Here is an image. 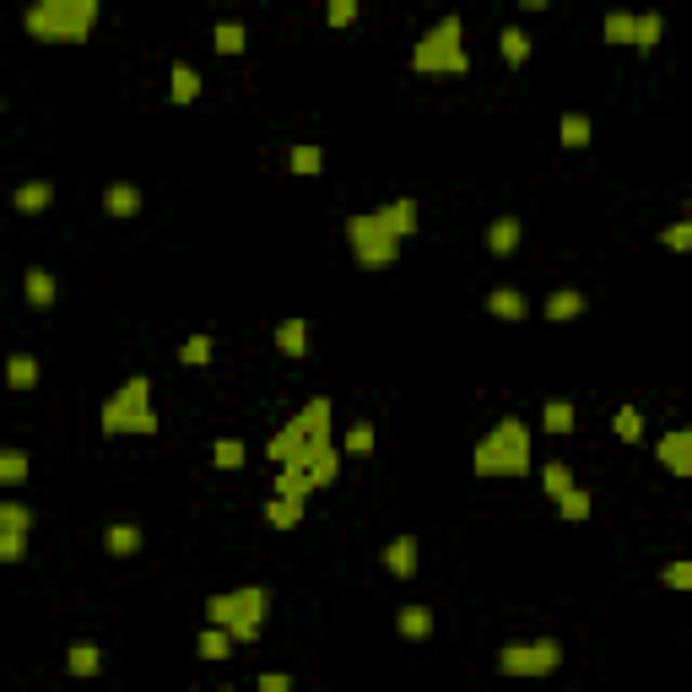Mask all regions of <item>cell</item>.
<instances>
[{
  "mask_svg": "<svg viewBox=\"0 0 692 692\" xmlns=\"http://www.w3.org/2000/svg\"><path fill=\"white\" fill-rule=\"evenodd\" d=\"M557 141H563L568 152L590 146V114H563V119H557Z\"/></svg>",
  "mask_w": 692,
  "mask_h": 692,
  "instance_id": "obj_27",
  "label": "cell"
},
{
  "mask_svg": "<svg viewBox=\"0 0 692 692\" xmlns=\"http://www.w3.org/2000/svg\"><path fill=\"white\" fill-rule=\"evenodd\" d=\"M611 428H617L622 444H638V438H644V417H638V406H622L617 417H611Z\"/></svg>",
  "mask_w": 692,
  "mask_h": 692,
  "instance_id": "obj_38",
  "label": "cell"
},
{
  "mask_svg": "<svg viewBox=\"0 0 692 692\" xmlns=\"http://www.w3.org/2000/svg\"><path fill=\"white\" fill-rule=\"evenodd\" d=\"M6 379H11V390H33V384H38V357H28V352H11Z\"/></svg>",
  "mask_w": 692,
  "mask_h": 692,
  "instance_id": "obj_32",
  "label": "cell"
},
{
  "mask_svg": "<svg viewBox=\"0 0 692 692\" xmlns=\"http://www.w3.org/2000/svg\"><path fill=\"white\" fill-rule=\"evenodd\" d=\"M141 541H146V536H141L136 519H114V525L103 530V547H109V557H136Z\"/></svg>",
  "mask_w": 692,
  "mask_h": 692,
  "instance_id": "obj_14",
  "label": "cell"
},
{
  "mask_svg": "<svg viewBox=\"0 0 692 692\" xmlns=\"http://www.w3.org/2000/svg\"><path fill=\"white\" fill-rule=\"evenodd\" d=\"M417 536H395L390 541V547H384V568H390V574L395 579H411V574H417Z\"/></svg>",
  "mask_w": 692,
  "mask_h": 692,
  "instance_id": "obj_16",
  "label": "cell"
},
{
  "mask_svg": "<svg viewBox=\"0 0 692 692\" xmlns=\"http://www.w3.org/2000/svg\"><path fill=\"white\" fill-rule=\"evenodd\" d=\"M195 98H201V71L179 60L168 71V103H179V109H184V103H195Z\"/></svg>",
  "mask_w": 692,
  "mask_h": 692,
  "instance_id": "obj_17",
  "label": "cell"
},
{
  "mask_svg": "<svg viewBox=\"0 0 692 692\" xmlns=\"http://www.w3.org/2000/svg\"><path fill=\"white\" fill-rule=\"evenodd\" d=\"M660 584H665V590H692V557H682V563H665L660 568Z\"/></svg>",
  "mask_w": 692,
  "mask_h": 692,
  "instance_id": "obj_41",
  "label": "cell"
},
{
  "mask_svg": "<svg viewBox=\"0 0 692 692\" xmlns=\"http://www.w3.org/2000/svg\"><path fill=\"white\" fill-rule=\"evenodd\" d=\"M244 460H249L244 438H217V444H211V465H217V471H244Z\"/></svg>",
  "mask_w": 692,
  "mask_h": 692,
  "instance_id": "obj_26",
  "label": "cell"
},
{
  "mask_svg": "<svg viewBox=\"0 0 692 692\" xmlns=\"http://www.w3.org/2000/svg\"><path fill=\"white\" fill-rule=\"evenodd\" d=\"M0 530H33V509L28 503H0Z\"/></svg>",
  "mask_w": 692,
  "mask_h": 692,
  "instance_id": "obj_42",
  "label": "cell"
},
{
  "mask_svg": "<svg viewBox=\"0 0 692 692\" xmlns=\"http://www.w3.org/2000/svg\"><path fill=\"white\" fill-rule=\"evenodd\" d=\"M471 471L492 476V482H509V476L530 471V428L519 417H498L492 433H482V444L471 449Z\"/></svg>",
  "mask_w": 692,
  "mask_h": 692,
  "instance_id": "obj_4",
  "label": "cell"
},
{
  "mask_svg": "<svg viewBox=\"0 0 692 692\" xmlns=\"http://www.w3.org/2000/svg\"><path fill=\"white\" fill-rule=\"evenodd\" d=\"M206 617L217 622V628H228L238 644H255L265 617H271V590L265 584H244V590H222L206 601Z\"/></svg>",
  "mask_w": 692,
  "mask_h": 692,
  "instance_id": "obj_7",
  "label": "cell"
},
{
  "mask_svg": "<svg viewBox=\"0 0 692 692\" xmlns=\"http://www.w3.org/2000/svg\"><path fill=\"white\" fill-rule=\"evenodd\" d=\"M28 552V530H0V563H22Z\"/></svg>",
  "mask_w": 692,
  "mask_h": 692,
  "instance_id": "obj_43",
  "label": "cell"
},
{
  "mask_svg": "<svg viewBox=\"0 0 692 692\" xmlns=\"http://www.w3.org/2000/svg\"><path fill=\"white\" fill-rule=\"evenodd\" d=\"M233 644H238V638H233L228 628H217V622H211V628L201 633V655H206V660H228Z\"/></svg>",
  "mask_w": 692,
  "mask_h": 692,
  "instance_id": "obj_34",
  "label": "cell"
},
{
  "mask_svg": "<svg viewBox=\"0 0 692 692\" xmlns=\"http://www.w3.org/2000/svg\"><path fill=\"white\" fill-rule=\"evenodd\" d=\"M28 482V449H0V487Z\"/></svg>",
  "mask_w": 692,
  "mask_h": 692,
  "instance_id": "obj_31",
  "label": "cell"
},
{
  "mask_svg": "<svg viewBox=\"0 0 692 692\" xmlns=\"http://www.w3.org/2000/svg\"><path fill=\"white\" fill-rule=\"evenodd\" d=\"M309 341H314L309 319L292 314V319H282V325H276V352H282V357H309V352H314Z\"/></svg>",
  "mask_w": 692,
  "mask_h": 692,
  "instance_id": "obj_11",
  "label": "cell"
},
{
  "mask_svg": "<svg viewBox=\"0 0 692 692\" xmlns=\"http://www.w3.org/2000/svg\"><path fill=\"white\" fill-rule=\"evenodd\" d=\"M633 33H638L633 11H611V17H606V44H628L633 49Z\"/></svg>",
  "mask_w": 692,
  "mask_h": 692,
  "instance_id": "obj_35",
  "label": "cell"
},
{
  "mask_svg": "<svg viewBox=\"0 0 692 692\" xmlns=\"http://www.w3.org/2000/svg\"><path fill=\"white\" fill-rule=\"evenodd\" d=\"M65 671H71L76 682H82V676H98L103 671V649L87 644V638H76V644L65 649Z\"/></svg>",
  "mask_w": 692,
  "mask_h": 692,
  "instance_id": "obj_18",
  "label": "cell"
},
{
  "mask_svg": "<svg viewBox=\"0 0 692 692\" xmlns=\"http://www.w3.org/2000/svg\"><path fill=\"white\" fill-rule=\"evenodd\" d=\"M357 22V0H325V28H352Z\"/></svg>",
  "mask_w": 692,
  "mask_h": 692,
  "instance_id": "obj_39",
  "label": "cell"
},
{
  "mask_svg": "<svg viewBox=\"0 0 692 692\" xmlns=\"http://www.w3.org/2000/svg\"><path fill=\"white\" fill-rule=\"evenodd\" d=\"M482 309H487L492 319H525V314H530V298H525L519 287H492Z\"/></svg>",
  "mask_w": 692,
  "mask_h": 692,
  "instance_id": "obj_15",
  "label": "cell"
},
{
  "mask_svg": "<svg viewBox=\"0 0 692 692\" xmlns=\"http://www.w3.org/2000/svg\"><path fill=\"white\" fill-rule=\"evenodd\" d=\"M11 206H17L22 217H38V211L55 206V184H49V179H28V184H17V190H11Z\"/></svg>",
  "mask_w": 692,
  "mask_h": 692,
  "instance_id": "obj_12",
  "label": "cell"
},
{
  "mask_svg": "<svg viewBox=\"0 0 692 692\" xmlns=\"http://www.w3.org/2000/svg\"><path fill=\"white\" fill-rule=\"evenodd\" d=\"M655 460H660L671 476L692 482V422H687V428H676V433H665V438H660V444H655Z\"/></svg>",
  "mask_w": 692,
  "mask_h": 692,
  "instance_id": "obj_9",
  "label": "cell"
},
{
  "mask_svg": "<svg viewBox=\"0 0 692 692\" xmlns=\"http://www.w3.org/2000/svg\"><path fill=\"white\" fill-rule=\"evenodd\" d=\"M22 298H28V309H38V314H49V309H55V298H60L55 276H49L44 265H33V271L22 276Z\"/></svg>",
  "mask_w": 692,
  "mask_h": 692,
  "instance_id": "obj_10",
  "label": "cell"
},
{
  "mask_svg": "<svg viewBox=\"0 0 692 692\" xmlns=\"http://www.w3.org/2000/svg\"><path fill=\"white\" fill-rule=\"evenodd\" d=\"M395 628H401V638H433V606H406Z\"/></svg>",
  "mask_w": 692,
  "mask_h": 692,
  "instance_id": "obj_30",
  "label": "cell"
},
{
  "mask_svg": "<svg viewBox=\"0 0 692 692\" xmlns=\"http://www.w3.org/2000/svg\"><path fill=\"white\" fill-rule=\"evenodd\" d=\"M660 38H665V17L660 11H644V17H638V33H633V49L638 55H655Z\"/></svg>",
  "mask_w": 692,
  "mask_h": 692,
  "instance_id": "obj_22",
  "label": "cell"
},
{
  "mask_svg": "<svg viewBox=\"0 0 692 692\" xmlns=\"http://www.w3.org/2000/svg\"><path fill=\"white\" fill-rule=\"evenodd\" d=\"M563 665V644L557 638H530V644H503L498 671L503 676H552Z\"/></svg>",
  "mask_w": 692,
  "mask_h": 692,
  "instance_id": "obj_8",
  "label": "cell"
},
{
  "mask_svg": "<svg viewBox=\"0 0 692 692\" xmlns=\"http://www.w3.org/2000/svg\"><path fill=\"white\" fill-rule=\"evenodd\" d=\"M255 687H260V692H292V676H287V671H265Z\"/></svg>",
  "mask_w": 692,
  "mask_h": 692,
  "instance_id": "obj_44",
  "label": "cell"
},
{
  "mask_svg": "<svg viewBox=\"0 0 692 692\" xmlns=\"http://www.w3.org/2000/svg\"><path fill=\"white\" fill-rule=\"evenodd\" d=\"M590 303H584V292H574V287H563V292H552L547 303H541V314L552 319V325H563V319H579Z\"/></svg>",
  "mask_w": 692,
  "mask_h": 692,
  "instance_id": "obj_21",
  "label": "cell"
},
{
  "mask_svg": "<svg viewBox=\"0 0 692 692\" xmlns=\"http://www.w3.org/2000/svg\"><path fill=\"white\" fill-rule=\"evenodd\" d=\"M211 352H217V341H211V336H190V341L179 346V363H184V368H206Z\"/></svg>",
  "mask_w": 692,
  "mask_h": 692,
  "instance_id": "obj_36",
  "label": "cell"
},
{
  "mask_svg": "<svg viewBox=\"0 0 692 692\" xmlns=\"http://www.w3.org/2000/svg\"><path fill=\"white\" fill-rule=\"evenodd\" d=\"M498 55H503V65H514V71H519V65L530 60V33L503 28V33H498Z\"/></svg>",
  "mask_w": 692,
  "mask_h": 692,
  "instance_id": "obj_29",
  "label": "cell"
},
{
  "mask_svg": "<svg viewBox=\"0 0 692 692\" xmlns=\"http://www.w3.org/2000/svg\"><path fill=\"white\" fill-rule=\"evenodd\" d=\"M346 455H374V422H352L346 428Z\"/></svg>",
  "mask_w": 692,
  "mask_h": 692,
  "instance_id": "obj_40",
  "label": "cell"
},
{
  "mask_svg": "<svg viewBox=\"0 0 692 692\" xmlns=\"http://www.w3.org/2000/svg\"><path fill=\"white\" fill-rule=\"evenodd\" d=\"M660 244L671 249V255H692V217L671 222V228H660Z\"/></svg>",
  "mask_w": 692,
  "mask_h": 692,
  "instance_id": "obj_37",
  "label": "cell"
},
{
  "mask_svg": "<svg viewBox=\"0 0 692 692\" xmlns=\"http://www.w3.org/2000/svg\"><path fill=\"white\" fill-rule=\"evenodd\" d=\"M103 211H109L114 222H130V217H141V190L136 184H109V190H103Z\"/></svg>",
  "mask_w": 692,
  "mask_h": 692,
  "instance_id": "obj_13",
  "label": "cell"
},
{
  "mask_svg": "<svg viewBox=\"0 0 692 692\" xmlns=\"http://www.w3.org/2000/svg\"><path fill=\"white\" fill-rule=\"evenodd\" d=\"M557 519H563V525H584V519H590V492H584L579 482L557 498Z\"/></svg>",
  "mask_w": 692,
  "mask_h": 692,
  "instance_id": "obj_23",
  "label": "cell"
},
{
  "mask_svg": "<svg viewBox=\"0 0 692 692\" xmlns=\"http://www.w3.org/2000/svg\"><path fill=\"white\" fill-rule=\"evenodd\" d=\"M98 11L103 0H28V11H22V28H28L33 44H87L92 33H98Z\"/></svg>",
  "mask_w": 692,
  "mask_h": 692,
  "instance_id": "obj_3",
  "label": "cell"
},
{
  "mask_svg": "<svg viewBox=\"0 0 692 692\" xmlns=\"http://www.w3.org/2000/svg\"><path fill=\"white\" fill-rule=\"evenodd\" d=\"M519 238H525V222H519V217H498L487 228V249L503 260V255H514V249H519Z\"/></svg>",
  "mask_w": 692,
  "mask_h": 692,
  "instance_id": "obj_19",
  "label": "cell"
},
{
  "mask_svg": "<svg viewBox=\"0 0 692 692\" xmlns=\"http://www.w3.org/2000/svg\"><path fill=\"white\" fill-rule=\"evenodd\" d=\"M411 71L417 76H465L471 71V55H465V22L449 11V17H438L428 33L417 38V49H411Z\"/></svg>",
  "mask_w": 692,
  "mask_h": 692,
  "instance_id": "obj_6",
  "label": "cell"
},
{
  "mask_svg": "<svg viewBox=\"0 0 692 692\" xmlns=\"http://www.w3.org/2000/svg\"><path fill=\"white\" fill-rule=\"evenodd\" d=\"M103 438H152L157 433V406H152V379L136 374L103 401Z\"/></svg>",
  "mask_w": 692,
  "mask_h": 692,
  "instance_id": "obj_5",
  "label": "cell"
},
{
  "mask_svg": "<svg viewBox=\"0 0 692 692\" xmlns=\"http://www.w3.org/2000/svg\"><path fill=\"white\" fill-rule=\"evenodd\" d=\"M541 433L568 438V433H574V406H568V401H547V406H541Z\"/></svg>",
  "mask_w": 692,
  "mask_h": 692,
  "instance_id": "obj_24",
  "label": "cell"
},
{
  "mask_svg": "<svg viewBox=\"0 0 692 692\" xmlns=\"http://www.w3.org/2000/svg\"><path fill=\"white\" fill-rule=\"evenodd\" d=\"M568 487H574V471H568V465L563 460H552V465H541V492H547V498L557 503V498H563V492Z\"/></svg>",
  "mask_w": 692,
  "mask_h": 692,
  "instance_id": "obj_33",
  "label": "cell"
},
{
  "mask_svg": "<svg viewBox=\"0 0 692 692\" xmlns=\"http://www.w3.org/2000/svg\"><path fill=\"white\" fill-rule=\"evenodd\" d=\"M303 503H309V498H287V492H276V498L265 503V519H271V530H298V525H303Z\"/></svg>",
  "mask_w": 692,
  "mask_h": 692,
  "instance_id": "obj_20",
  "label": "cell"
},
{
  "mask_svg": "<svg viewBox=\"0 0 692 692\" xmlns=\"http://www.w3.org/2000/svg\"><path fill=\"white\" fill-rule=\"evenodd\" d=\"M244 44H249L244 22H217V28H211V49H217V55H244Z\"/></svg>",
  "mask_w": 692,
  "mask_h": 692,
  "instance_id": "obj_25",
  "label": "cell"
},
{
  "mask_svg": "<svg viewBox=\"0 0 692 692\" xmlns=\"http://www.w3.org/2000/svg\"><path fill=\"white\" fill-rule=\"evenodd\" d=\"M287 163H292V173H298V179H319V173H325V152L298 141V146L287 152Z\"/></svg>",
  "mask_w": 692,
  "mask_h": 692,
  "instance_id": "obj_28",
  "label": "cell"
},
{
  "mask_svg": "<svg viewBox=\"0 0 692 692\" xmlns=\"http://www.w3.org/2000/svg\"><path fill=\"white\" fill-rule=\"evenodd\" d=\"M519 6H525V11H547V0H519Z\"/></svg>",
  "mask_w": 692,
  "mask_h": 692,
  "instance_id": "obj_45",
  "label": "cell"
},
{
  "mask_svg": "<svg viewBox=\"0 0 692 692\" xmlns=\"http://www.w3.org/2000/svg\"><path fill=\"white\" fill-rule=\"evenodd\" d=\"M411 233H417V201H411V195L346 217V244H352V260L363 265V271H390V265L401 260V244Z\"/></svg>",
  "mask_w": 692,
  "mask_h": 692,
  "instance_id": "obj_2",
  "label": "cell"
},
{
  "mask_svg": "<svg viewBox=\"0 0 692 692\" xmlns=\"http://www.w3.org/2000/svg\"><path fill=\"white\" fill-rule=\"evenodd\" d=\"M265 455H271L276 465H298V471H309L314 487L336 482L341 449H336V428H330V401L325 395H314V401L303 406L271 444H265Z\"/></svg>",
  "mask_w": 692,
  "mask_h": 692,
  "instance_id": "obj_1",
  "label": "cell"
}]
</instances>
